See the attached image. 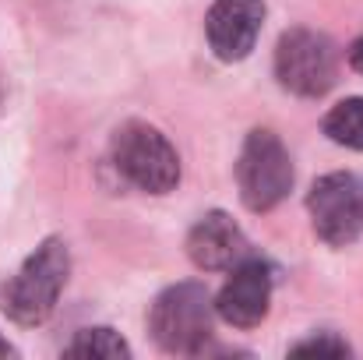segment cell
Returning a JSON list of instances; mask_svg holds the SVG:
<instances>
[{"label": "cell", "mask_w": 363, "mask_h": 360, "mask_svg": "<svg viewBox=\"0 0 363 360\" xmlns=\"http://www.w3.org/2000/svg\"><path fill=\"white\" fill-rule=\"evenodd\" d=\"M71 276V251L60 237H46L25 261L21 268L0 286V311L14 325H43L67 286Z\"/></svg>", "instance_id": "6da1fadb"}, {"label": "cell", "mask_w": 363, "mask_h": 360, "mask_svg": "<svg viewBox=\"0 0 363 360\" xmlns=\"http://www.w3.org/2000/svg\"><path fill=\"white\" fill-rule=\"evenodd\" d=\"M212 315L216 300L205 283H173L155 297L148 311V332L159 350L173 357H198L212 339Z\"/></svg>", "instance_id": "7a4b0ae2"}, {"label": "cell", "mask_w": 363, "mask_h": 360, "mask_svg": "<svg viewBox=\"0 0 363 360\" xmlns=\"http://www.w3.org/2000/svg\"><path fill=\"white\" fill-rule=\"evenodd\" d=\"M110 159L117 173L138 191L169 195L180 184V156L173 141L145 120H127L117 127L110 141Z\"/></svg>", "instance_id": "3957f363"}, {"label": "cell", "mask_w": 363, "mask_h": 360, "mask_svg": "<svg viewBox=\"0 0 363 360\" xmlns=\"http://www.w3.org/2000/svg\"><path fill=\"white\" fill-rule=\"evenodd\" d=\"M293 159L275 131L257 127L243 138L237 159V187L240 202L250 212H272L293 191Z\"/></svg>", "instance_id": "277c9868"}, {"label": "cell", "mask_w": 363, "mask_h": 360, "mask_svg": "<svg viewBox=\"0 0 363 360\" xmlns=\"http://www.w3.org/2000/svg\"><path fill=\"white\" fill-rule=\"evenodd\" d=\"M275 78L286 92L321 99L339 78V53L325 32L289 28L275 46Z\"/></svg>", "instance_id": "5b68a950"}, {"label": "cell", "mask_w": 363, "mask_h": 360, "mask_svg": "<svg viewBox=\"0 0 363 360\" xmlns=\"http://www.w3.org/2000/svg\"><path fill=\"white\" fill-rule=\"evenodd\" d=\"M307 212L314 234L332 244L346 247L363 234V180L350 170H335L314 180L307 191Z\"/></svg>", "instance_id": "8992f818"}, {"label": "cell", "mask_w": 363, "mask_h": 360, "mask_svg": "<svg viewBox=\"0 0 363 360\" xmlns=\"http://www.w3.org/2000/svg\"><path fill=\"white\" fill-rule=\"evenodd\" d=\"M272 283L275 272L261 258H243L230 268V279L216 293V315L233 329H254L264 322L272 304Z\"/></svg>", "instance_id": "52a82bcc"}, {"label": "cell", "mask_w": 363, "mask_h": 360, "mask_svg": "<svg viewBox=\"0 0 363 360\" xmlns=\"http://www.w3.org/2000/svg\"><path fill=\"white\" fill-rule=\"evenodd\" d=\"M264 25V4L261 0H216L205 18L208 46L219 60L237 64L250 57L257 36Z\"/></svg>", "instance_id": "ba28073f"}, {"label": "cell", "mask_w": 363, "mask_h": 360, "mask_svg": "<svg viewBox=\"0 0 363 360\" xmlns=\"http://www.w3.org/2000/svg\"><path fill=\"white\" fill-rule=\"evenodd\" d=\"M187 258L201 272H230L233 265H240L243 258H250V244H247L240 227L233 223V216L216 209V212L201 216L191 227V234H187Z\"/></svg>", "instance_id": "9c48e42d"}, {"label": "cell", "mask_w": 363, "mask_h": 360, "mask_svg": "<svg viewBox=\"0 0 363 360\" xmlns=\"http://www.w3.org/2000/svg\"><path fill=\"white\" fill-rule=\"evenodd\" d=\"M321 131L328 141L342 145V148H363V96L353 99H342L339 107H332L325 120H321Z\"/></svg>", "instance_id": "30bf717a"}, {"label": "cell", "mask_w": 363, "mask_h": 360, "mask_svg": "<svg viewBox=\"0 0 363 360\" xmlns=\"http://www.w3.org/2000/svg\"><path fill=\"white\" fill-rule=\"evenodd\" d=\"M64 357H106V360H127L130 347L117 329L110 325H96V329H82L74 332V339L64 347Z\"/></svg>", "instance_id": "8fae6325"}, {"label": "cell", "mask_w": 363, "mask_h": 360, "mask_svg": "<svg viewBox=\"0 0 363 360\" xmlns=\"http://www.w3.org/2000/svg\"><path fill=\"white\" fill-rule=\"evenodd\" d=\"M293 357H303V354H328V357H350V343L346 339H339L335 332H321V336H311V339H303V343H296L293 350H289Z\"/></svg>", "instance_id": "7c38bea8"}, {"label": "cell", "mask_w": 363, "mask_h": 360, "mask_svg": "<svg viewBox=\"0 0 363 360\" xmlns=\"http://www.w3.org/2000/svg\"><path fill=\"white\" fill-rule=\"evenodd\" d=\"M350 67L363 75V32L353 39V46H350Z\"/></svg>", "instance_id": "4fadbf2b"}, {"label": "cell", "mask_w": 363, "mask_h": 360, "mask_svg": "<svg viewBox=\"0 0 363 360\" xmlns=\"http://www.w3.org/2000/svg\"><path fill=\"white\" fill-rule=\"evenodd\" d=\"M7 357H18V350H14V347H11V343L0 336V360H7Z\"/></svg>", "instance_id": "5bb4252c"}]
</instances>
